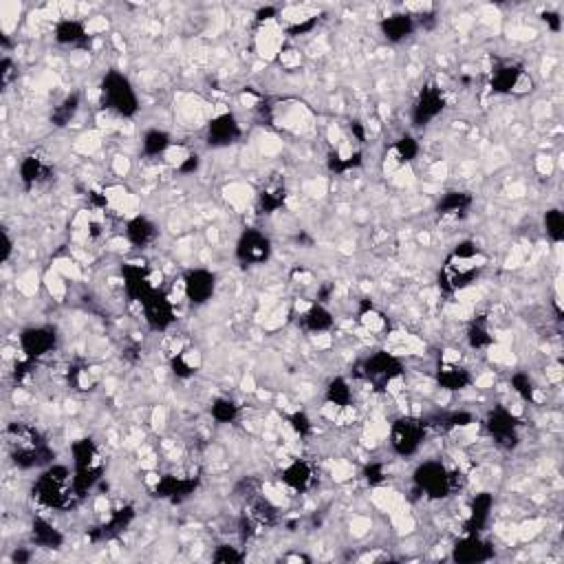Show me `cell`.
<instances>
[{"label":"cell","mask_w":564,"mask_h":564,"mask_svg":"<svg viewBox=\"0 0 564 564\" xmlns=\"http://www.w3.org/2000/svg\"><path fill=\"white\" fill-rule=\"evenodd\" d=\"M101 95H104L106 108L115 110L121 117H130L137 112V95H134L130 82L121 73H108L101 82Z\"/></svg>","instance_id":"6da1fadb"},{"label":"cell","mask_w":564,"mask_h":564,"mask_svg":"<svg viewBox=\"0 0 564 564\" xmlns=\"http://www.w3.org/2000/svg\"><path fill=\"white\" fill-rule=\"evenodd\" d=\"M425 434V427L419 419H410V416H403V419L394 421L390 430V443L394 447V452L401 456L414 454L416 447L421 445Z\"/></svg>","instance_id":"7a4b0ae2"},{"label":"cell","mask_w":564,"mask_h":564,"mask_svg":"<svg viewBox=\"0 0 564 564\" xmlns=\"http://www.w3.org/2000/svg\"><path fill=\"white\" fill-rule=\"evenodd\" d=\"M414 481L432 498H443L452 490V476L441 463H423L414 472Z\"/></svg>","instance_id":"3957f363"},{"label":"cell","mask_w":564,"mask_h":564,"mask_svg":"<svg viewBox=\"0 0 564 564\" xmlns=\"http://www.w3.org/2000/svg\"><path fill=\"white\" fill-rule=\"evenodd\" d=\"M143 313H145V322H148L154 331H163L174 322V307L172 302L168 300L165 296H161L159 291H152L148 298L141 302Z\"/></svg>","instance_id":"277c9868"},{"label":"cell","mask_w":564,"mask_h":564,"mask_svg":"<svg viewBox=\"0 0 564 564\" xmlns=\"http://www.w3.org/2000/svg\"><path fill=\"white\" fill-rule=\"evenodd\" d=\"M236 254L243 263H250V265H258V263H265L269 254H272V245L265 239L261 232L256 230H247L241 241H239V247H236Z\"/></svg>","instance_id":"5b68a950"},{"label":"cell","mask_w":564,"mask_h":564,"mask_svg":"<svg viewBox=\"0 0 564 564\" xmlns=\"http://www.w3.org/2000/svg\"><path fill=\"white\" fill-rule=\"evenodd\" d=\"M443 104H445V99L436 86L423 88L419 99H416V104H414V110H412L414 126H425V123H430L436 115H441Z\"/></svg>","instance_id":"8992f818"},{"label":"cell","mask_w":564,"mask_h":564,"mask_svg":"<svg viewBox=\"0 0 564 564\" xmlns=\"http://www.w3.org/2000/svg\"><path fill=\"white\" fill-rule=\"evenodd\" d=\"M214 287H216V278H214V274L205 272V269H192L183 280V289H185L188 300L197 302V304H203L205 300H210L214 293Z\"/></svg>","instance_id":"52a82bcc"},{"label":"cell","mask_w":564,"mask_h":564,"mask_svg":"<svg viewBox=\"0 0 564 564\" xmlns=\"http://www.w3.org/2000/svg\"><path fill=\"white\" fill-rule=\"evenodd\" d=\"M401 375V364L388 353H377L366 362V377L375 383H390Z\"/></svg>","instance_id":"ba28073f"},{"label":"cell","mask_w":564,"mask_h":564,"mask_svg":"<svg viewBox=\"0 0 564 564\" xmlns=\"http://www.w3.org/2000/svg\"><path fill=\"white\" fill-rule=\"evenodd\" d=\"M20 346L27 357H42L55 346V333L51 329H44V326L27 329L20 335Z\"/></svg>","instance_id":"9c48e42d"},{"label":"cell","mask_w":564,"mask_h":564,"mask_svg":"<svg viewBox=\"0 0 564 564\" xmlns=\"http://www.w3.org/2000/svg\"><path fill=\"white\" fill-rule=\"evenodd\" d=\"M487 427L492 436H496L498 443H514L516 441V430H518V421L516 416L505 410V408H496L494 412H490L487 416Z\"/></svg>","instance_id":"30bf717a"},{"label":"cell","mask_w":564,"mask_h":564,"mask_svg":"<svg viewBox=\"0 0 564 564\" xmlns=\"http://www.w3.org/2000/svg\"><path fill=\"white\" fill-rule=\"evenodd\" d=\"M239 134H241L239 121H236V117L230 115V112H225V115H219L212 119L208 139L212 145H228V143L239 139Z\"/></svg>","instance_id":"8fae6325"},{"label":"cell","mask_w":564,"mask_h":564,"mask_svg":"<svg viewBox=\"0 0 564 564\" xmlns=\"http://www.w3.org/2000/svg\"><path fill=\"white\" fill-rule=\"evenodd\" d=\"M494 556V551L487 543H483L481 538L470 536L454 547V560L456 562H483L490 560Z\"/></svg>","instance_id":"7c38bea8"},{"label":"cell","mask_w":564,"mask_h":564,"mask_svg":"<svg viewBox=\"0 0 564 564\" xmlns=\"http://www.w3.org/2000/svg\"><path fill=\"white\" fill-rule=\"evenodd\" d=\"M282 481H285L291 490L304 492L313 481V470L309 463H304V461H293V463L287 465V470L282 472Z\"/></svg>","instance_id":"4fadbf2b"},{"label":"cell","mask_w":564,"mask_h":564,"mask_svg":"<svg viewBox=\"0 0 564 564\" xmlns=\"http://www.w3.org/2000/svg\"><path fill=\"white\" fill-rule=\"evenodd\" d=\"M381 31L388 40L399 42L403 38H408L414 31V20L408 14H394L381 22Z\"/></svg>","instance_id":"5bb4252c"},{"label":"cell","mask_w":564,"mask_h":564,"mask_svg":"<svg viewBox=\"0 0 564 564\" xmlns=\"http://www.w3.org/2000/svg\"><path fill=\"white\" fill-rule=\"evenodd\" d=\"M126 236H128V241L132 245H137V247H143V245H148L154 241V236H157V228L148 221V219H143V216H137V219H132L128 223V230H126Z\"/></svg>","instance_id":"9a60e30c"},{"label":"cell","mask_w":564,"mask_h":564,"mask_svg":"<svg viewBox=\"0 0 564 564\" xmlns=\"http://www.w3.org/2000/svg\"><path fill=\"white\" fill-rule=\"evenodd\" d=\"M86 38V29L77 20H62L55 27V40L60 44H80Z\"/></svg>","instance_id":"2e32d148"},{"label":"cell","mask_w":564,"mask_h":564,"mask_svg":"<svg viewBox=\"0 0 564 564\" xmlns=\"http://www.w3.org/2000/svg\"><path fill=\"white\" fill-rule=\"evenodd\" d=\"M472 377L467 375V370L459 368V366H443L439 370V383L445 390H463L465 386H470Z\"/></svg>","instance_id":"e0dca14e"},{"label":"cell","mask_w":564,"mask_h":564,"mask_svg":"<svg viewBox=\"0 0 564 564\" xmlns=\"http://www.w3.org/2000/svg\"><path fill=\"white\" fill-rule=\"evenodd\" d=\"M521 75H523V71L518 69V66H503V69H498L492 77L494 91L496 93H514V88H516L518 80H521Z\"/></svg>","instance_id":"ac0fdd59"},{"label":"cell","mask_w":564,"mask_h":564,"mask_svg":"<svg viewBox=\"0 0 564 564\" xmlns=\"http://www.w3.org/2000/svg\"><path fill=\"white\" fill-rule=\"evenodd\" d=\"M304 324H307V329H311L315 333H322L333 326V318L322 304H311V307L304 311Z\"/></svg>","instance_id":"d6986e66"},{"label":"cell","mask_w":564,"mask_h":564,"mask_svg":"<svg viewBox=\"0 0 564 564\" xmlns=\"http://www.w3.org/2000/svg\"><path fill=\"white\" fill-rule=\"evenodd\" d=\"M276 507L263 496H258L250 503V521L258 525H274L276 523Z\"/></svg>","instance_id":"ffe728a7"},{"label":"cell","mask_w":564,"mask_h":564,"mask_svg":"<svg viewBox=\"0 0 564 564\" xmlns=\"http://www.w3.org/2000/svg\"><path fill=\"white\" fill-rule=\"evenodd\" d=\"M33 540H36V545L47 547V549H55V547L62 545L60 532H58V529H53L49 523H44V521L33 523Z\"/></svg>","instance_id":"44dd1931"},{"label":"cell","mask_w":564,"mask_h":564,"mask_svg":"<svg viewBox=\"0 0 564 564\" xmlns=\"http://www.w3.org/2000/svg\"><path fill=\"white\" fill-rule=\"evenodd\" d=\"M44 174H47V165H44L38 159V157H27V159H22V163H20V179L27 185H36Z\"/></svg>","instance_id":"7402d4cb"},{"label":"cell","mask_w":564,"mask_h":564,"mask_svg":"<svg viewBox=\"0 0 564 564\" xmlns=\"http://www.w3.org/2000/svg\"><path fill=\"white\" fill-rule=\"evenodd\" d=\"M285 185L280 183H269L263 192H261V208L265 212H276L278 208H282L285 203Z\"/></svg>","instance_id":"603a6c76"},{"label":"cell","mask_w":564,"mask_h":564,"mask_svg":"<svg viewBox=\"0 0 564 564\" xmlns=\"http://www.w3.org/2000/svg\"><path fill=\"white\" fill-rule=\"evenodd\" d=\"M470 203H472V199H470V194H465V192H447V194L441 199V203H439V214H459V212H463Z\"/></svg>","instance_id":"cb8c5ba5"},{"label":"cell","mask_w":564,"mask_h":564,"mask_svg":"<svg viewBox=\"0 0 564 564\" xmlns=\"http://www.w3.org/2000/svg\"><path fill=\"white\" fill-rule=\"evenodd\" d=\"M326 399L335 408H346L351 403V388H348V383L344 379H333L329 390H326Z\"/></svg>","instance_id":"d4e9b609"},{"label":"cell","mask_w":564,"mask_h":564,"mask_svg":"<svg viewBox=\"0 0 564 564\" xmlns=\"http://www.w3.org/2000/svg\"><path fill=\"white\" fill-rule=\"evenodd\" d=\"M168 145H170V137L163 132V130H150L145 132L143 137V152L150 154V157H157L168 150Z\"/></svg>","instance_id":"484cf974"},{"label":"cell","mask_w":564,"mask_h":564,"mask_svg":"<svg viewBox=\"0 0 564 564\" xmlns=\"http://www.w3.org/2000/svg\"><path fill=\"white\" fill-rule=\"evenodd\" d=\"M490 510H492V496L490 494L476 496V501H474V505H472L470 525L472 527H481L485 523V518L490 516Z\"/></svg>","instance_id":"4316f807"},{"label":"cell","mask_w":564,"mask_h":564,"mask_svg":"<svg viewBox=\"0 0 564 564\" xmlns=\"http://www.w3.org/2000/svg\"><path fill=\"white\" fill-rule=\"evenodd\" d=\"M236 414H239V405L230 399H216L212 405V416L221 423H230L236 419Z\"/></svg>","instance_id":"83f0119b"},{"label":"cell","mask_w":564,"mask_h":564,"mask_svg":"<svg viewBox=\"0 0 564 564\" xmlns=\"http://www.w3.org/2000/svg\"><path fill=\"white\" fill-rule=\"evenodd\" d=\"M77 104H80V97L77 95H71V97H66L62 104L55 108L53 112V121L58 123V126H64V123H69V119L75 115V110H77Z\"/></svg>","instance_id":"f1b7e54d"},{"label":"cell","mask_w":564,"mask_h":564,"mask_svg":"<svg viewBox=\"0 0 564 564\" xmlns=\"http://www.w3.org/2000/svg\"><path fill=\"white\" fill-rule=\"evenodd\" d=\"M545 225H547V234L556 243H560L564 239V216L560 210H549L545 216Z\"/></svg>","instance_id":"f546056e"},{"label":"cell","mask_w":564,"mask_h":564,"mask_svg":"<svg viewBox=\"0 0 564 564\" xmlns=\"http://www.w3.org/2000/svg\"><path fill=\"white\" fill-rule=\"evenodd\" d=\"M467 340L474 348H485V346H490L492 344V335L487 331V326L481 324V322H474L472 324V329L467 333Z\"/></svg>","instance_id":"4dcf8cb0"},{"label":"cell","mask_w":564,"mask_h":564,"mask_svg":"<svg viewBox=\"0 0 564 564\" xmlns=\"http://www.w3.org/2000/svg\"><path fill=\"white\" fill-rule=\"evenodd\" d=\"M394 152H397L399 161L408 163V161H412V159H414L416 152H419V145H416V141H414V139H410V137H403V139H399V141H397V145H394Z\"/></svg>","instance_id":"1f68e13d"},{"label":"cell","mask_w":564,"mask_h":564,"mask_svg":"<svg viewBox=\"0 0 564 564\" xmlns=\"http://www.w3.org/2000/svg\"><path fill=\"white\" fill-rule=\"evenodd\" d=\"M514 390H516L518 394H521V397L532 399V394H534L532 379H529L527 375H516V377H514Z\"/></svg>","instance_id":"d6a6232c"},{"label":"cell","mask_w":564,"mask_h":564,"mask_svg":"<svg viewBox=\"0 0 564 564\" xmlns=\"http://www.w3.org/2000/svg\"><path fill=\"white\" fill-rule=\"evenodd\" d=\"M214 560L216 562H241L243 554L236 551V547H221L216 554H214Z\"/></svg>","instance_id":"836d02e7"},{"label":"cell","mask_w":564,"mask_h":564,"mask_svg":"<svg viewBox=\"0 0 564 564\" xmlns=\"http://www.w3.org/2000/svg\"><path fill=\"white\" fill-rule=\"evenodd\" d=\"M172 368H174V373H177L179 377H190L192 373H194V366H192V364L188 362V357H185V355L174 357V359H172Z\"/></svg>","instance_id":"e575fe53"},{"label":"cell","mask_w":564,"mask_h":564,"mask_svg":"<svg viewBox=\"0 0 564 564\" xmlns=\"http://www.w3.org/2000/svg\"><path fill=\"white\" fill-rule=\"evenodd\" d=\"M291 425H293V430L300 432V434H307L311 430V421H309V416L304 414V412H296L291 416Z\"/></svg>","instance_id":"d590c367"},{"label":"cell","mask_w":564,"mask_h":564,"mask_svg":"<svg viewBox=\"0 0 564 564\" xmlns=\"http://www.w3.org/2000/svg\"><path fill=\"white\" fill-rule=\"evenodd\" d=\"M476 245L474 243H461L456 250H454V258H461V261H472V258H476Z\"/></svg>","instance_id":"8d00e7d4"},{"label":"cell","mask_w":564,"mask_h":564,"mask_svg":"<svg viewBox=\"0 0 564 564\" xmlns=\"http://www.w3.org/2000/svg\"><path fill=\"white\" fill-rule=\"evenodd\" d=\"M14 62H11L9 58L3 60V64H0V82H3V86H7L11 80H14Z\"/></svg>","instance_id":"74e56055"},{"label":"cell","mask_w":564,"mask_h":564,"mask_svg":"<svg viewBox=\"0 0 564 564\" xmlns=\"http://www.w3.org/2000/svg\"><path fill=\"white\" fill-rule=\"evenodd\" d=\"M197 168H199V157H197V154H190L188 159H185L181 165H179V170L188 174V172H194Z\"/></svg>","instance_id":"f35d334b"},{"label":"cell","mask_w":564,"mask_h":564,"mask_svg":"<svg viewBox=\"0 0 564 564\" xmlns=\"http://www.w3.org/2000/svg\"><path fill=\"white\" fill-rule=\"evenodd\" d=\"M11 247H14V243H11L9 234H7V232H3V263H7V261H9V256H11Z\"/></svg>","instance_id":"ab89813d"},{"label":"cell","mask_w":564,"mask_h":564,"mask_svg":"<svg viewBox=\"0 0 564 564\" xmlns=\"http://www.w3.org/2000/svg\"><path fill=\"white\" fill-rule=\"evenodd\" d=\"M272 16H276V9L267 7V9H263V11H261V14H258V20L263 22V20H269V18H272Z\"/></svg>","instance_id":"60d3db41"},{"label":"cell","mask_w":564,"mask_h":564,"mask_svg":"<svg viewBox=\"0 0 564 564\" xmlns=\"http://www.w3.org/2000/svg\"><path fill=\"white\" fill-rule=\"evenodd\" d=\"M545 20L549 22L554 29H560V20H558V14H545Z\"/></svg>","instance_id":"b9f144b4"}]
</instances>
